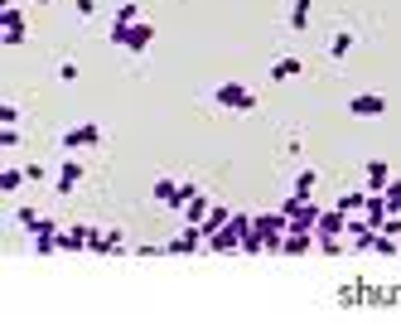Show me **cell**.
<instances>
[{"label": "cell", "mask_w": 401, "mask_h": 324, "mask_svg": "<svg viewBox=\"0 0 401 324\" xmlns=\"http://www.w3.org/2000/svg\"><path fill=\"white\" fill-rule=\"evenodd\" d=\"M116 49H126V54H145L150 44H155V24H145V19H136V24H116L111 19V34H106Z\"/></svg>", "instance_id": "6da1fadb"}, {"label": "cell", "mask_w": 401, "mask_h": 324, "mask_svg": "<svg viewBox=\"0 0 401 324\" xmlns=\"http://www.w3.org/2000/svg\"><path fill=\"white\" fill-rule=\"evenodd\" d=\"M213 102L227 107V111H256V92L247 83H218L213 88Z\"/></svg>", "instance_id": "7a4b0ae2"}, {"label": "cell", "mask_w": 401, "mask_h": 324, "mask_svg": "<svg viewBox=\"0 0 401 324\" xmlns=\"http://www.w3.org/2000/svg\"><path fill=\"white\" fill-rule=\"evenodd\" d=\"M63 155H78V150H92V145H101V126L97 121H78V126H68L63 131Z\"/></svg>", "instance_id": "3957f363"}, {"label": "cell", "mask_w": 401, "mask_h": 324, "mask_svg": "<svg viewBox=\"0 0 401 324\" xmlns=\"http://www.w3.org/2000/svg\"><path fill=\"white\" fill-rule=\"evenodd\" d=\"M83 175H88V170H83V160H78V155H68V160L58 165V175H54V189H58V194L68 199V194H73V189L83 184Z\"/></svg>", "instance_id": "277c9868"}, {"label": "cell", "mask_w": 401, "mask_h": 324, "mask_svg": "<svg viewBox=\"0 0 401 324\" xmlns=\"http://www.w3.org/2000/svg\"><path fill=\"white\" fill-rule=\"evenodd\" d=\"M382 111H387V97H382V92H358V97H348V116L373 121V116H382Z\"/></svg>", "instance_id": "5b68a950"}, {"label": "cell", "mask_w": 401, "mask_h": 324, "mask_svg": "<svg viewBox=\"0 0 401 324\" xmlns=\"http://www.w3.org/2000/svg\"><path fill=\"white\" fill-rule=\"evenodd\" d=\"M319 237H338V232H348V213L343 209H329V213H319V227H314Z\"/></svg>", "instance_id": "8992f818"}, {"label": "cell", "mask_w": 401, "mask_h": 324, "mask_svg": "<svg viewBox=\"0 0 401 324\" xmlns=\"http://www.w3.org/2000/svg\"><path fill=\"white\" fill-rule=\"evenodd\" d=\"M155 204H165V209H184L179 179H155Z\"/></svg>", "instance_id": "52a82bcc"}, {"label": "cell", "mask_w": 401, "mask_h": 324, "mask_svg": "<svg viewBox=\"0 0 401 324\" xmlns=\"http://www.w3.org/2000/svg\"><path fill=\"white\" fill-rule=\"evenodd\" d=\"M300 73H304V63L295 58V54H286V58L271 63V78H276V83H290V78H300Z\"/></svg>", "instance_id": "ba28073f"}, {"label": "cell", "mask_w": 401, "mask_h": 324, "mask_svg": "<svg viewBox=\"0 0 401 324\" xmlns=\"http://www.w3.org/2000/svg\"><path fill=\"white\" fill-rule=\"evenodd\" d=\"M309 242H314V232H300V227H290V237L281 242V252H286V257H304V252H309Z\"/></svg>", "instance_id": "9c48e42d"}, {"label": "cell", "mask_w": 401, "mask_h": 324, "mask_svg": "<svg viewBox=\"0 0 401 324\" xmlns=\"http://www.w3.org/2000/svg\"><path fill=\"white\" fill-rule=\"evenodd\" d=\"M353 44H358V34H353V29H338V34L329 39V58H348Z\"/></svg>", "instance_id": "30bf717a"}, {"label": "cell", "mask_w": 401, "mask_h": 324, "mask_svg": "<svg viewBox=\"0 0 401 324\" xmlns=\"http://www.w3.org/2000/svg\"><path fill=\"white\" fill-rule=\"evenodd\" d=\"M392 179H387V165L382 160H368V194H382Z\"/></svg>", "instance_id": "8fae6325"}, {"label": "cell", "mask_w": 401, "mask_h": 324, "mask_svg": "<svg viewBox=\"0 0 401 324\" xmlns=\"http://www.w3.org/2000/svg\"><path fill=\"white\" fill-rule=\"evenodd\" d=\"M208 209H213V204H208V194L199 189V194L184 204V222H203V218H208Z\"/></svg>", "instance_id": "7c38bea8"}, {"label": "cell", "mask_w": 401, "mask_h": 324, "mask_svg": "<svg viewBox=\"0 0 401 324\" xmlns=\"http://www.w3.org/2000/svg\"><path fill=\"white\" fill-rule=\"evenodd\" d=\"M0 29H24V10L5 0V5H0Z\"/></svg>", "instance_id": "4fadbf2b"}, {"label": "cell", "mask_w": 401, "mask_h": 324, "mask_svg": "<svg viewBox=\"0 0 401 324\" xmlns=\"http://www.w3.org/2000/svg\"><path fill=\"white\" fill-rule=\"evenodd\" d=\"M24 179H29L24 170H15V165H5V170H0V194H15V189H19Z\"/></svg>", "instance_id": "5bb4252c"}, {"label": "cell", "mask_w": 401, "mask_h": 324, "mask_svg": "<svg viewBox=\"0 0 401 324\" xmlns=\"http://www.w3.org/2000/svg\"><path fill=\"white\" fill-rule=\"evenodd\" d=\"M338 209H343V213H363V209H368V189H348V194L338 199Z\"/></svg>", "instance_id": "9a60e30c"}, {"label": "cell", "mask_w": 401, "mask_h": 324, "mask_svg": "<svg viewBox=\"0 0 401 324\" xmlns=\"http://www.w3.org/2000/svg\"><path fill=\"white\" fill-rule=\"evenodd\" d=\"M314 184H319V170H300V175H295V199H309Z\"/></svg>", "instance_id": "2e32d148"}, {"label": "cell", "mask_w": 401, "mask_h": 324, "mask_svg": "<svg viewBox=\"0 0 401 324\" xmlns=\"http://www.w3.org/2000/svg\"><path fill=\"white\" fill-rule=\"evenodd\" d=\"M290 29H295V34L309 29V0H295V5H290Z\"/></svg>", "instance_id": "e0dca14e"}, {"label": "cell", "mask_w": 401, "mask_h": 324, "mask_svg": "<svg viewBox=\"0 0 401 324\" xmlns=\"http://www.w3.org/2000/svg\"><path fill=\"white\" fill-rule=\"evenodd\" d=\"M227 218H232V213H227V209H208V218H203V222H199V227H203V237H213V232H218V227H222Z\"/></svg>", "instance_id": "ac0fdd59"}, {"label": "cell", "mask_w": 401, "mask_h": 324, "mask_svg": "<svg viewBox=\"0 0 401 324\" xmlns=\"http://www.w3.org/2000/svg\"><path fill=\"white\" fill-rule=\"evenodd\" d=\"M101 252H126V237H121V227L101 232Z\"/></svg>", "instance_id": "d6986e66"}, {"label": "cell", "mask_w": 401, "mask_h": 324, "mask_svg": "<svg viewBox=\"0 0 401 324\" xmlns=\"http://www.w3.org/2000/svg\"><path fill=\"white\" fill-rule=\"evenodd\" d=\"M15 222H19L24 232H39V222H44V218L34 213V209H19V213H15Z\"/></svg>", "instance_id": "ffe728a7"}, {"label": "cell", "mask_w": 401, "mask_h": 324, "mask_svg": "<svg viewBox=\"0 0 401 324\" xmlns=\"http://www.w3.org/2000/svg\"><path fill=\"white\" fill-rule=\"evenodd\" d=\"M136 19H140V10H136L131 0H126V5H116V24H136Z\"/></svg>", "instance_id": "44dd1931"}, {"label": "cell", "mask_w": 401, "mask_h": 324, "mask_svg": "<svg viewBox=\"0 0 401 324\" xmlns=\"http://www.w3.org/2000/svg\"><path fill=\"white\" fill-rule=\"evenodd\" d=\"M382 199H387V209H392V213H401V184H387V189H382Z\"/></svg>", "instance_id": "7402d4cb"}, {"label": "cell", "mask_w": 401, "mask_h": 324, "mask_svg": "<svg viewBox=\"0 0 401 324\" xmlns=\"http://www.w3.org/2000/svg\"><path fill=\"white\" fill-rule=\"evenodd\" d=\"M58 83H78V63H73V58L58 63Z\"/></svg>", "instance_id": "603a6c76"}, {"label": "cell", "mask_w": 401, "mask_h": 324, "mask_svg": "<svg viewBox=\"0 0 401 324\" xmlns=\"http://www.w3.org/2000/svg\"><path fill=\"white\" fill-rule=\"evenodd\" d=\"M19 145V131L15 126H0V150H15Z\"/></svg>", "instance_id": "cb8c5ba5"}, {"label": "cell", "mask_w": 401, "mask_h": 324, "mask_svg": "<svg viewBox=\"0 0 401 324\" xmlns=\"http://www.w3.org/2000/svg\"><path fill=\"white\" fill-rule=\"evenodd\" d=\"M0 126H19V107L5 102V107H0Z\"/></svg>", "instance_id": "d4e9b609"}, {"label": "cell", "mask_w": 401, "mask_h": 324, "mask_svg": "<svg viewBox=\"0 0 401 324\" xmlns=\"http://www.w3.org/2000/svg\"><path fill=\"white\" fill-rule=\"evenodd\" d=\"M73 10H78L83 19H92V15H97V0H73Z\"/></svg>", "instance_id": "484cf974"}, {"label": "cell", "mask_w": 401, "mask_h": 324, "mask_svg": "<svg viewBox=\"0 0 401 324\" xmlns=\"http://www.w3.org/2000/svg\"><path fill=\"white\" fill-rule=\"evenodd\" d=\"M24 175H29L34 184H44V179H49V170H44V165H24Z\"/></svg>", "instance_id": "4316f807"}, {"label": "cell", "mask_w": 401, "mask_h": 324, "mask_svg": "<svg viewBox=\"0 0 401 324\" xmlns=\"http://www.w3.org/2000/svg\"><path fill=\"white\" fill-rule=\"evenodd\" d=\"M34 5H54V0H34Z\"/></svg>", "instance_id": "83f0119b"}]
</instances>
